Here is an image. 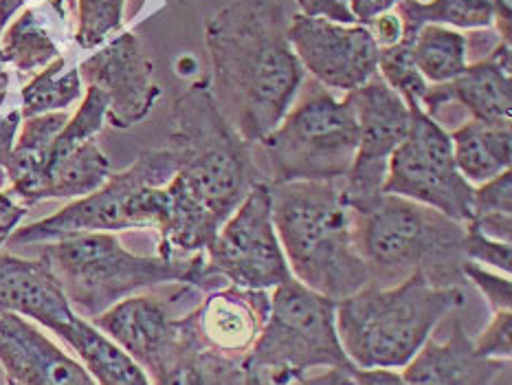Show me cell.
Wrapping results in <instances>:
<instances>
[{
    "instance_id": "cell-8",
    "label": "cell",
    "mask_w": 512,
    "mask_h": 385,
    "mask_svg": "<svg viewBox=\"0 0 512 385\" xmlns=\"http://www.w3.org/2000/svg\"><path fill=\"white\" fill-rule=\"evenodd\" d=\"M244 366L269 385H288L310 370L354 372L337 330V302L308 289L295 278L271 293V311Z\"/></svg>"
},
{
    "instance_id": "cell-33",
    "label": "cell",
    "mask_w": 512,
    "mask_h": 385,
    "mask_svg": "<svg viewBox=\"0 0 512 385\" xmlns=\"http://www.w3.org/2000/svg\"><path fill=\"white\" fill-rule=\"evenodd\" d=\"M464 251L469 262L475 264H488L504 275H510L512 271V245L510 242H499L493 238L482 236L480 231L466 225L464 234Z\"/></svg>"
},
{
    "instance_id": "cell-19",
    "label": "cell",
    "mask_w": 512,
    "mask_h": 385,
    "mask_svg": "<svg viewBox=\"0 0 512 385\" xmlns=\"http://www.w3.org/2000/svg\"><path fill=\"white\" fill-rule=\"evenodd\" d=\"M0 311L29 317L51 333L77 315L47 258L27 260L9 253H0Z\"/></svg>"
},
{
    "instance_id": "cell-6",
    "label": "cell",
    "mask_w": 512,
    "mask_h": 385,
    "mask_svg": "<svg viewBox=\"0 0 512 385\" xmlns=\"http://www.w3.org/2000/svg\"><path fill=\"white\" fill-rule=\"evenodd\" d=\"M40 256L49 260L66 300L80 317L93 319L126 297L163 284L192 286L200 295L211 291L205 253L192 258L139 256L108 231H86L47 242Z\"/></svg>"
},
{
    "instance_id": "cell-39",
    "label": "cell",
    "mask_w": 512,
    "mask_h": 385,
    "mask_svg": "<svg viewBox=\"0 0 512 385\" xmlns=\"http://www.w3.org/2000/svg\"><path fill=\"white\" fill-rule=\"evenodd\" d=\"M27 216V207L11 192H0V247L18 229L20 220Z\"/></svg>"
},
{
    "instance_id": "cell-26",
    "label": "cell",
    "mask_w": 512,
    "mask_h": 385,
    "mask_svg": "<svg viewBox=\"0 0 512 385\" xmlns=\"http://www.w3.org/2000/svg\"><path fill=\"white\" fill-rule=\"evenodd\" d=\"M244 359H229L187 339L152 385H244Z\"/></svg>"
},
{
    "instance_id": "cell-10",
    "label": "cell",
    "mask_w": 512,
    "mask_h": 385,
    "mask_svg": "<svg viewBox=\"0 0 512 385\" xmlns=\"http://www.w3.org/2000/svg\"><path fill=\"white\" fill-rule=\"evenodd\" d=\"M409 108V130L389 159L383 194L409 198L466 225L473 218L475 187L453 159L451 135L418 104Z\"/></svg>"
},
{
    "instance_id": "cell-43",
    "label": "cell",
    "mask_w": 512,
    "mask_h": 385,
    "mask_svg": "<svg viewBox=\"0 0 512 385\" xmlns=\"http://www.w3.org/2000/svg\"><path fill=\"white\" fill-rule=\"evenodd\" d=\"M352 383H354L352 372L332 368V370H326L321 374H315V377H304V379L288 383V385H352Z\"/></svg>"
},
{
    "instance_id": "cell-38",
    "label": "cell",
    "mask_w": 512,
    "mask_h": 385,
    "mask_svg": "<svg viewBox=\"0 0 512 385\" xmlns=\"http://www.w3.org/2000/svg\"><path fill=\"white\" fill-rule=\"evenodd\" d=\"M365 29L370 31V36L378 44V49L392 47V44L400 42V38H403V22L396 16V11H387V14L374 18L370 25H365Z\"/></svg>"
},
{
    "instance_id": "cell-28",
    "label": "cell",
    "mask_w": 512,
    "mask_h": 385,
    "mask_svg": "<svg viewBox=\"0 0 512 385\" xmlns=\"http://www.w3.org/2000/svg\"><path fill=\"white\" fill-rule=\"evenodd\" d=\"M411 55L429 84H444L469 66V44L458 31L425 25L411 38Z\"/></svg>"
},
{
    "instance_id": "cell-13",
    "label": "cell",
    "mask_w": 512,
    "mask_h": 385,
    "mask_svg": "<svg viewBox=\"0 0 512 385\" xmlns=\"http://www.w3.org/2000/svg\"><path fill=\"white\" fill-rule=\"evenodd\" d=\"M187 295H200L192 286L178 284V291L168 302L154 295H130L108 311L91 319L95 328L124 348L152 379L183 350L187 337L172 306L181 304Z\"/></svg>"
},
{
    "instance_id": "cell-41",
    "label": "cell",
    "mask_w": 512,
    "mask_h": 385,
    "mask_svg": "<svg viewBox=\"0 0 512 385\" xmlns=\"http://www.w3.org/2000/svg\"><path fill=\"white\" fill-rule=\"evenodd\" d=\"M22 126V115L20 110H11L9 115L0 119V168H7V161L11 157V150H14L16 135Z\"/></svg>"
},
{
    "instance_id": "cell-31",
    "label": "cell",
    "mask_w": 512,
    "mask_h": 385,
    "mask_svg": "<svg viewBox=\"0 0 512 385\" xmlns=\"http://www.w3.org/2000/svg\"><path fill=\"white\" fill-rule=\"evenodd\" d=\"M378 75L383 77L389 88H394L403 97L407 106H420L429 88V82L422 77L414 62V55H411L409 38H400V42L392 44V47L381 49V53H378Z\"/></svg>"
},
{
    "instance_id": "cell-20",
    "label": "cell",
    "mask_w": 512,
    "mask_h": 385,
    "mask_svg": "<svg viewBox=\"0 0 512 385\" xmlns=\"http://www.w3.org/2000/svg\"><path fill=\"white\" fill-rule=\"evenodd\" d=\"M508 361L482 357L460 319H453L444 341L429 337L400 372L409 385H493Z\"/></svg>"
},
{
    "instance_id": "cell-14",
    "label": "cell",
    "mask_w": 512,
    "mask_h": 385,
    "mask_svg": "<svg viewBox=\"0 0 512 385\" xmlns=\"http://www.w3.org/2000/svg\"><path fill=\"white\" fill-rule=\"evenodd\" d=\"M288 40L304 71L321 84L350 93L378 71V44L363 25L306 18L295 14Z\"/></svg>"
},
{
    "instance_id": "cell-34",
    "label": "cell",
    "mask_w": 512,
    "mask_h": 385,
    "mask_svg": "<svg viewBox=\"0 0 512 385\" xmlns=\"http://www.w3.org/2000/svg\"><path fill=\"white\" fill-rule=\"evenodd\" d=\"M466 282L475 284V289L484 295L486 304L497 311H510L512 308V284L510 275H499L484 269L482 264L469 262L464 269Z\"/></svg>"
},
{
    "instance_id": "cell-47",
    "label": "cell",
    "mask_w": 512,
    "mask_h": 385,
    "mask_svg": "<svg viewBox=\"0 0 512 385\" xmlns=\"http://www.w3.org/2000/svg\"><path fill=\"white\" fill-rule=\"evenodd\" d=\"M53 5H55V9H58V14L62 16V5H64V0H53Z\"/></svg>"
},
{
    "instance_id": "cell-3",
    "label": "cell",
    "mask_w": 512,
    "mask_h": 385,
    "mask_svg": "<svg viewBox=\"0 0 512 385\" xmlns=\"http://www.w3.org/2000/svg\"><path fill=\"white\" fill-rule=\"evenodd\" d=\"M269 187L277 238L297 282L335 302L372 282L356 245L343 179Z\"/></svg>"
},
{
    "instance_id": "cell-42",
    "label": "cell",
    "mask_w": 512,
    "mask_h": 385,
    "mask_svg": "<svg viewBox=\"0 0 512 385\" xmlns=\"http://www.w3.org/2000/svg\"><path fill=\"white\" fill-rule=\"evenodd\" d=\"M352 385H409L403 374L396 370H385V368H372V370H361L356 368L352 372Z\"/></svg>"
},
{
    "instance_id": "cell-36",
    "label": "cell",
    "mask_w": 512,
    "mask_h": 385,
    "mask_svg": "<svg viewBox=\"0 0 512 385\" xmlns=\"http://www.w3.org/2000/svg\"><path fill=\"white\" fill-rule=\"evenodd\" d=\"M512 313L510 311H497L493 313V319L482 330V335L473 339L475 350L482 357L510 361L512 355Z\"/></svg>"
},
{
    "instance_id": "cell-7",
    "label": "cell",
    "mask_w": 512,
    "mask_h": 385,
    "mask_svg": "<svg viewBox=\"0 0 512 385\" xmlns=\"http://www.w3.org/2000/svg\"><path fill=\"white\" fill-rule=\"evenodd\" d=\"M176 172V157L170 148L146 150L128 170L110 174L108 181L84 198H77L58 214L16 229L7 242L14 247L47 245L71 234L121 229H161L168 216L165 185Z\"/></svg>"
},
{
    "instance_id": "cell-44",
    "label": "cell",
    "mask_w": 512,
    "mask_h": 385,
    "mask_svg": "<svg viewBox=\"0 0 512 385\" xmlns=\"http://www.w3.org/2000/svg\"><path fill=\"white\" fill-rule=\"evenodd\" d=\"M25 7V0H0V33L5 31L9 20L18 14V9Z\"/></svg>"
},
{
    "instance_id": "cell-1",
    "label": "cell",
    "mask_w": 512,
    "mask_h": 385,
    "mask_svg": "<svg viewBox=\"0 0 512 385\" xmlns=\"http://www.w3.org/2000/svg\"><path fill=\"white\" fill-rule=\"evenodd\" d=\"M168 148L176 172L165 185L168 216L159 229V256L192 258L207 251L218 229L264 179L253 148L229 124L207 77L174 99Z\"/></svg>"
},
{
    "instance_id": "cell-23",
    "label": "cell",
    "mask_w": 512,
    "mask_h": 385,
    "mask_svg": "<svg viewBox=\"0 0 512 385\" xmlns=\"http://www.w3.org/2000/svg\"><path fill=\"white\" fill-rule=\"evenodd\" d=\"M451 143L455 165L471 185H482L510 170V126H491L471 119L451 132Z\"/></svg>"
},
{
    "instance_id": "cell-30",
    "label": "cell",
    "mask_w": 512,
    "mask_h": 385,
    "mask_svg": "<svg viewBox=\"0 0 512 385\" xmlns=\"http://www.w3.org/2000/svg\"><path fill=\"white\" fill-rule=\"evenodd\" d=\"M106 115H108V97L99 91V88L88 86L86 95L82 99V106L77 108V113L73 117H69V121H66L64 128L60 130V135L53 141L49 168H53L55 163H60L64 157H69V154L80 148L82 143L95 139L97 132L106 124Z\"/></svg>"
},
{
    "instance_id": "cell-40",
    "label": "cell",
    "mask_w": 512,
    "mask_h": 385,
    "mask_svg": "<svg viewBox=\"0 0 512 385\" xmlns=\"http://www.w3.org/2000/svg\"><path fill=\"white\" fill-rule=\"evenodd\" d=\"M348 3L352 16L356 20V25H370V22L378 16L392 11L400 0H345Z\"/></svg>"
},
{
    "instance_id": "cell-9",
    "label": "cell",
    "mask_w": 512,
    "mask_h": 385,
    "mask_svg": "<svg viewBox=\"0 0 512 385\" xmlns=\"http://www.w3.org/2000/svg\"><path fill=\"white\" fill-rule=\"evenodd\" d=\"M359 124L348 99L315 93L288 110L273 132L251 146L260 152L258 170L269 185L339 181L348 176Z\"/></svg>"
},
{
    "instance_id": "cell-17",
    "label": "cell",
    "mask_w": 512,
    "mask_h": 385,
    "mask_svg": "<svg viewBox=\"0 0 512 385\" xmlns=\"http://www.w3.org/2000/svg\"><path fill=\"white\" fill-rule=\"evenodd\" d=\"M0 366L9 385H97L82 361L66 355L25 317L0 311Z\"/></svg>"
},
{
    "instance_id": "cell-21",
    "label": "cell",
    "mask_w": 512,
    "mask_h": 385,
    "mask_svg": "<svg viewBox=\"0 0 512 385\" xmlns=\"http://www.w3.org/2000/svg\"><path fill=\"white\" fill-rule=\"evenodd\" d=\"M66 121H69L66 110H58V113L29 117L20 128L5 172L7 181L11 183L9 192L25 207L42 201L44 174L49 168L53 141L60 135Z\"/></svg>"
},
{
    "instance_id": "cell-5",
    "label": "cell",
    "mask_w": 512,
    "mask_h": 385,
    "mask_svg": "<svg viewBox=\"0 0 512 385\" xmlns=\"http://www.w3.org/2000/svg\"><path fill=\"white\" fill-rule=\"evenodd\" d=\"M466 304L462 289H440L422 275L367 284L337 302V330L356 368L398 370L416 357L442 317Z\"/></svg>"
},
{
    "instance_id": "cell-24",
    "label": "cell",
    "mask_w": 512,
    "mask_h": 385,
    "mask_svg": "<svg viewBox=\"0 0 512 385\" xmlns=\"http://www.w3.org/2000/svg\"><path fill=\"white\" fill-rule=\"evenodd\" d=\"M403 22V38H414L425 25L486 29L493 25L491 0H400L394 7Z\"/></svg>"
},
{
    "instance_id": "cell-37",
    "label": "cell",
    "mask_w": 512,
    "mask_h": 385,
    "mask_svg": "<svg viewBox=\"0 0 512 385\" xmlns=\"http://www.w3.org/2000/svg\"><path fill=\"white\" fill-rule=\"evenodd\" d=\"M299 11L306 18H321L339 25H356L352 11L345 0H297Z\"/></svg>"
},
{
    "instance_id": "cell-48",
    "label": "cell",
    "mask_w": 512,
    "mask_h": 385,
    "mask_svg": "<svg viewBox=\"0 0 512 385\" xmlns=\"http://www.w3.org/2000/svg\"><path fill=\"white\" fill-rule=\"evenodd\" d=\"M5 99H7V91H0V106L5 104Z\"/></svg>"
},
{
    "instance_id": "cell-46",
    "label": "cell",
    "mask_w": 512,
    "mask_h": 385,
    "mask_svg": "<svg viewBox=\"0 0 512 385\" xmlns=\"http://www.w3.org/2000/svg\"><path fill=\"white\" fill-rule=\"evenodd\" d=\"M7 86H9V75H7V69H5L3 55H0V91H7Z\"/></svg>"
},
{
    "instance_id": "cell-29",
    "label": "cell",
    "mask_w": 512,
    "mask_h": 385,
    "mask_svg": "<svg viewBox=\"0 0 512 385\" xmlns=\"http://www.w3.org/2000/svg\"><path fill=\"white\" fill-rule=\"evenodd\" d=\"M64 71V58L60 55L40 73L31 77V82L22 88V119L58 113L66 110L73 102L82 97V77L80 71Z\"/></svg>"
},
{
    "instance_id": "cell-32",
    "label": "cell",
    "mask_w": 512,
    "mask_h": 385,
    "mask_svg": "<svg viewBox=\"0 0 512 385\" xmlns=\"http://www.w3.org/2000/svg\"><path fill=\"white\" fill-rule=\"evenodd\" d=\"M126 0H77L75 42L82 49H97L124 22Z\"/></svg>"
},
{
    "instance_id": "cell-27",
    "label": "cell",
    "mask_w": 512,
    "mask_h": 385,
    "mask_svg": "<svg viewBox=\"0 0 512 385\" xmlns=\"http://www.w3.org/2000/svg\"><path fill=\"white\" fill-rule=\"evenodd\" d=\"M0 55L5 64L25 75H36L44 66L60 58L58 44L53 42L51 33L42 25L36 9H25L0 33Z\"/></svg>"
},
{
    "instance_id": "cell-16",
    "label": "cell",
    "mask_w": 512,
    "mask_h": 385,
    "mask_svg": "<svg viewBox=\"0 0 512 385\" xmlns=\"http://www.w3.org/2000/svg\"><path fill=\"white\" fill-rule=\"evenodd\" d=\"M271 311V291L220 286L178 317L183 333L196 346L229 359H247Z\"/></svg>"
},
{
    "instance_id": "cell-18",
    "label": "cell",
    "mask_w": 512,
    "mask_h": 385,
    "mask_svg": "<svg viewBox=\"0 0 512 385\" xmlns=\"http://www.w3.org/2000/svg\"><path fill=\"white\" fill-rule=\"evenodd\" d=\"M462 104L475 121L491 126L512 124L510 42H499L484 60L473 62L451 82L429 84L420 108L436 117L447 104Z\"/></svg>"
},
{
    "instance_id": "cell-22",
    "label": "cell",
    "mask_w": 512,
    "mask_h": 385,
    "mask_svg": "<svg viewBox=\"0 0 512 385\" xmlns=\"http://www.w3.org/2000/svg\"><path fill=\"white\" fill-rule=\"evenodd\" d=\"M53 333L77 352L97 385H152L146 370L84 317L75 315Z\"/></svg>"
},
{
    "instance_id": "cell-35",
    "label": "cell",
    "mask_w": 512,
    "mask_h": 385,
    "mask_svg": "<svg viewBox=\"0 0 512 385\" xmlns=\"http://www.w3.org/2000/svg\"><path fill=\"white\" fill-rule=\"evenodd\" d=\"M512 214V172H504L482 183L473 192V218ZM471 218V220H473Z\"/></svg>"
},
{
    "instance_id": "cell-25",
    "label": "cell",
    "mask_w": 512,
    "mask_h": 385,
    "mask_svg": "<svg viewBox=\"0 0 512 385\" xmlns=\"http://www.w3.org/2000/svg\"><path fill=\"white\" fill-rule=\"evenodd\" d=\"M110 174L113 172H110L106 154L99 150L95 139H91L49 168L44 176L42 201L47 198H84L99 190Z\"/></svg>"
},
{
    "instance_id": "cell-4",
    "label": "cell",
    "mask_w": 512,
    "mask_h": 385,
    "mask_svg": "<svg viewBox=\"0 0 512 385\" xmlns=\"http://www.w3.org/2000/svg\"><path fill=\"white\" fill-rule=\"evenodd\" d=\"M350 209L372 284L389 286L418 273L440 289H462L469 264L466 225L394 194H378Z\"/></svg>"
},
{
    "instance_id": "cell-15",
    "label": "cell",
    "mask_w": 512,
    "mask_h": 385,
    "mask_svg": "<svg viewBox=\"0 0 512 385\" xmlns=\"http://www.w3.org/2000/svg\"><path fill=\"white\" fill-rule=\"evenodd\" d=\"M77 71L86 86H95L108 97L106 121L119 130L146 119L161 97L154 64L130 31L119 33L104 49L86 58Z\"/></svg>"
},
{
    "instance_id": "cell-11",
    "label": "cell",
    "mask_w": 512,
    "mask_h": 385,
    "mask_svg": "<svg viewBox=\"0 0 512 385\" xmlns=\"http://www.w3.org/2000/svg\"><path fill=\"white\" fill-rule=\"evenodd\" d=\"M211 291L220 286L273 291L293 280L273 223V198L266 181L253 185L205 251Z\"/></svg>"
},
{
    "instance_id": "cell-2",
    "label": "cell",
    "mask_w": 512,
    "mask_h": 385,
    "mask_svg": "<svg viewBox=\"0 0 512 385\" xmlns=\"http://www.w3.org/2000/svg\"><path fill=\"white\" fill-rule=\"evenodd\" d=\"M282 0H231L205 25L216 102L238 135L255 146L291 110L306 71L288 40Z\"/></svg>"
},
{
    "instance_id": "cell-12",
    "label": "cell",
    "mask_w": 512,
    "mask_h": 385,
    "mask_svg": "<svg viewBox=\"0 0 512 385\" xmlns=\"http://www.w3.org/2000/svg\"><path fill=\"white\" fill-rule=\"evenodd\" d=\"M345 99L352 104L359 143L348 176L343 179L345 201L359 207L383 194L389 159L403 143L409 130V108L394 88H389L378 71Z\"/></svg>"
},
{
    "instance_id": "cell-45",
    "label": "cell",
    "mask_w": 512,
    "mask_h": 385,
    "mask_svg": "<svg viewBox=\"0 0 512 385\" xmlns=\"http://www.w3.org/2000/svg\"><path fill=\"white\" fill-rule=\"evenodd\" d=\"M244 370H247V374H244V385H269V383L264 381L262 374H258L253 368L244 366Z\"/></svg>"
}]
</instances>
